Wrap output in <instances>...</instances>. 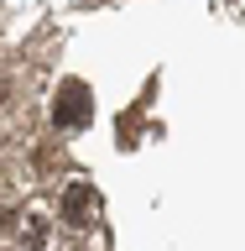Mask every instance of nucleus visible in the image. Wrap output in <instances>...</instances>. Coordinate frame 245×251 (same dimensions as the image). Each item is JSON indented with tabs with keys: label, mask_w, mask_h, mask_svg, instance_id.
I'll return each mask as SVG.
<instances>
[{
	"label": "nucleus",
	"mask_w": 245,
	"mask_h": 251,
	"mask_svg": "<svg viewBox=\"0 0 245 251\" xmlns=\"http://www.w3.org/2000/svg\"><path fill=\"white\" fill-rule=\"evenodd\" d=\"M89 115H94V94H89V84L68 78V84L58 89V100H52V126H58V131H78Z\"/></svg>",
	"instance_id": "obj_1"
},
{
	"label": "nucleus",
	"mask_w": 245,
	"mask_h": 251,
	"mask_svg": "<svg viewBox=\"0 0 245 251\" xmlns=\"http://www.w3.org/2000/svg\"><path fill=\"white\" fill-rule=\"evenodd\" d=\"M63 220L73 225V230H84V225H94V215H99V188L84 183V178H73V183L63 188Z\"/></svg>",
	"instance_id": "obj_2"
},
{
	"label": "nucleus",
	"mask_w": 245,
	"mask_h": 251,
	"mask_svg": "<svg viewBox=\"0 0 245 251\" xmlns=\"http://www.w3.org/2000/svg\"><path fill=\"white\" fill-rule=\"evenodd\" d=\"M16 230H21V251H42V241H47V215H42V209H31V215L16 220Z\"/></svg>",
	"instance_id": "obj_3"
},
{
	"label": "nucleus",
	"mask_w": 245,
	"mask_h": 251,
	"mask_svg": "<svg viewBox=\"0 0 245 251\" xmlns=\"http://www.w3.org/2000/svg\"><path fill=\"white\" fill-rule=\"evenodd\" d=\"M16 220H21V215H16V209H11V215L0 209V235H5V230H16Z\"/></svg>",
	"instance_id": "obj_4"
},
{
	"label": "nucleus",
	"mask_w": 245,
	"mask_h": 251,
	"mask_svg": "<svg viewBox=\"0 0 245 251\" xmlns=\"http://www.w3.org/2000/svg\"><path fill=\"white\" fill-rule=\"evenodd\" d=\"M0 100H5V78H0Z\"/></svg>",
	"instance_id": "obj_5"
}]
</instances>
